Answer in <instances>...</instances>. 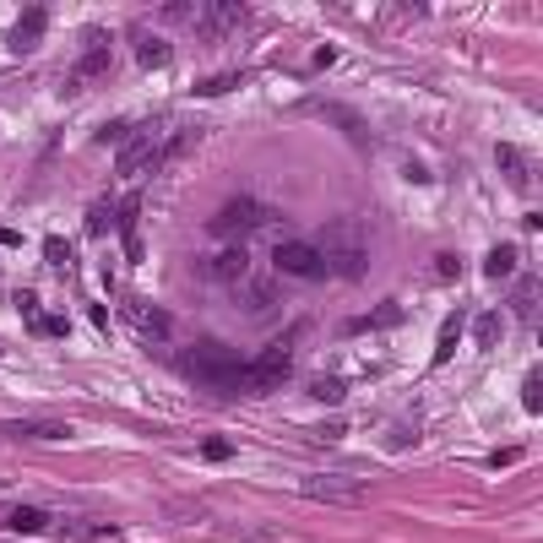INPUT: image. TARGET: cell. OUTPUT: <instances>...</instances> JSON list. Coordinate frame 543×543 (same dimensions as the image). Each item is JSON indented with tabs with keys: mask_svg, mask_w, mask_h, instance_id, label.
<instances>
[{
	"mask_svg": "<svg viewBox=\"0 0 543 543\" xmlns=\"http://www.w3.org/2000/svg\"><path fill=\"white\" fill-rule=\"evenodd\" d=\"M103 76H109V49H103V44L82 49V60H76V82H103Z\"/></svg>",
	"mask_w": 543,
	"mask_h": 543,
	"instance_id": "17",
	"label": "cell"
},
{
	"mask_svg": "<svg viewBox=\"0 0 543 543\" xmlns=\"http://www.w3.org/2000/svg\"><path fill=\"white\" fill-rule=\"evenodd\" d=\"M17 310H22L28 321H39V299H33V289H17Z\"/></svg>",
	"mask_w": 543,
	"mask_h": 543,
	"instance_id": "33",
	"label": "cell"
},
{
	"mask_svg": "<svg viewBox=\"0 0 543 543\" xmlns=\"http://www.w3.org/2000/svg\"><path fill=\"white\" fill-rule=\"evenodd\" d=\"M109 223H114V207H109V201H93V207H87V239H103Z\"/></svg>",
	"mask_w": 543,
	"mask_h": 543,
	"instance_id": "25",
	"label": "cell"
},
{
	"mask_svg": "<svg viewBox=\"0 0 543 543\" xmlns=\"http://www.w3.org/2000/svg\"><path fill=\"white\" fill-rule=\"evenodd\" d=\"M484 272H489L494 283L516 278V245H494V250H489V261H484Z\"/></svg>",
	"mask_w": 543,
	"mask_h": 543,
	"instance_id": "19",
	"label": "cell"
},
{
	"mask_svg": "<svg viewBox=\"0 0 543 543\" xmlns=\"http://www.w3.org/2000/svg\"><path fill=\"white\" fill-rule=\"evenodd\" d=\"M494 164H500V174H505V185H511V191H521V185L532 180V164L521 158V147H516V142H500V147H494Z\"/></svg>",
	"mask_w": 543,
	"mask_h": 543,
	"instance_id": "13",
	"label": "cell"
},
{
	"mask_svg": "<svg viewBox=\"0 0 543 543\" xmlns=\"http://www.w3.org/2000/svg\"><path fill=\"white\" fill-rule=\"evenodd\" d=\"M316 250H321V266H326L332 283H359L364 266H369V250H364L359 228H348V223H332V228L316 239Z\"/></svg>",
	"mask_w": 543,
	"mask_h": 543,
	"instance_id": "2",
	"label": "cell"
},
{
	"mask_svg": "<svg viewBox=\"0 0 543 543\" xmlns=\"http://www.w3.org/2000/svg\"><path fill=\"white\" fill-rule=\"evenodd\" d=\"M44 28H49V12H44V6H28V12H22V22H17V28L6 33L12 55H28V49L39 44V33H44Z\"/></svg>",
	"mask_w": 543,
	"mask_h": 543,
	"instance_id": "11",
	"label": "cell"
},
{
	"mask_svg": "<svg viewBox=\"0 0 543 543\" xmlns=\"http://www.w3.org/2000/svg\"><path fill=\"white\" fill-rule=\"evenodd\" d=\"M462 326H467V316H462V310H457V316H446L441 343H435V364H451V353H457V343H462Z\"/></svg>",
	"mask_w": 543,
	"mask_h": 543,
	"instance_id": "18",
	"label": "cell"
},
{
	"mask_svg": "<svg viewBox=\"0 0 543 543\" xmlns=\"http://www.w3.org/2000/svg\"><path fill=\"white\" fill-rule=\"evenodd\" d=\"M120 310H125V321L142 332L147 343H169V337H174V316H169L164 305H153V299H125Z\"/></svg>",
	"mask_w": 543,
	"mask_h": 543,
	"instance_id": "7",
	"label": "cell"
},
{
	"mask_svg": "<svg viewBox=\"0 0 543 543\" xmlns=\"http://www.w3.org/2000/svg\"><path fill=\"white\" fill-rule=\"evenodd\" d=\"M343 435H348V414H332V419H321V424L305 430V441H316V446H332V441H343Z\"/></svg>",
	"mask_w": 543,
	"mask_h": 543,
	"instance_id": "21",
	"label": "cell"
},
{
	"mask_svg": "<svg viewBox=\"0 0 543 543\" xmlns=\"http://www.w3.org/2000/svg\"><path fill=\"white\" fill-rule=\"evenodd\" d=\"M0 245H6V250H17V245H22V234H17V228H0Z\"/></svg>",
	"mask_w": 543,
	"mask_h": 543,
	"instance_id": "34",
	"label": "cell"
},
{
	"mask_svg": "<svg viewBox=\"0 0 543 543\" xmlns=\"http://www.w3.org/2000/svg\"><path fill=\"white\" fill-rule=\"evenodd\" d=\"M305 391H310L316 402H343V396H348V386H343V375H316V380H310Z\"/></svg>",
	"mask_w": 543,
	"mask_h": 543,
	"instance_id": "22",
	"label": "cell"
},
{
	"mask_svg": "<svg viewBox=\"0 0 543 543\" xmlns=\"http://www.w3.org/2000/svg\"><path fill=\"white\" fill-rule=\"evenodd\" d=\"M136 218H142V201H136V196H125V201H120V245H125V255H130V261H142V239H136Z\"/></svg>",
	"mask_w": 543,
	"mask_h": 543,
	"instance_id": "16",
	"label": "cell"
},
{
	"mask_svg": "<svg viewBox=\"0 0 543 543\" xmlns=\"http://www.w3.org/2000/svg\"><path fill=\"white\" fill-rule=\"evenodd\" d=\"M332 60H337V49H332V44H321V49H316V55H310V66H305V71H326V66H332Z\"/></svg>",
	"mask_w": 543,
	"mask_h": 543,
	"instance_id": "32",
	"label": "cell"
},
{
	"mask_svg": "<svg viewBox=\"0 0 543 543\" xmlns=\"http://www.w3.org/2000/svg\"><path fill=\"white\" fill-rule=\"evenodd\" d=\"M511 310L516 316H538V278H532V272H527V278H516V294H511Z\"/></svg>",
	"mask_w": 543,
	"mask_h": 543,
	"instance_id": "20",
	"label": "cell"
},
{
	"mask_svg": "<svg viewBox=\"0 0 543 543\" xmlns=\"http://www.w3.org/2000/svg\"><path fill=\"white\" fill-rule=\"evenodd\" d=\"M521 407H527V414H543V369H538V364H532L527 380H521Z\"/></svg>",
	"mask_w": 543,
	"mask_h": 543,
	"instance_id": "24",
	"label": "cell"
},
{
	"mask_svg": "<svg viewBox=\"0 0 543 543\" xmlns=\"http://www.w3.org/2000/svg\"><path fill=\"white\" fill-rule=\"evenodd\" d=\"M164 142H169V120H142V125H130L125 130V142H120V158L114 169L130 180V174H147L164 164Z\"/></svg>",
	"mask_w": 543,
	"mask_h": 543,
	"instance_id": "4",
	"label": "cell"
},
{
	"mask_svg": "<svg viewBox=\"0 0 543 543\" xmlns=\"http://www.w3.org/2000/svg\"><path fill=\"white\" fill-rule=\"evenodd\" d=\"M33 332H39V337H66V332H71V321H66V316H39V321H33Z\"/></svg>",
	"mask_w": 543,
	"mask_h": 543,
	"instance_id": "28",
	"label": "cell"
},
{
	"mask_svg": "<svg viewBox=\"0 0 543 543\" xmlns=\"http://www.w3.org/2000/svg\"><path fill=\"white\" fill-rule=\"evenodd\" d=\"M180 369H185L196 386L234 396V391H245V369H250V359H239L228 343H191V348L180 353Z\"/></svg>",
	"mask_w": 543,
	"mask_h": 543,
	"instance_id": "1",
	"label": "cell"
},
{
	"mask_svg": "<svg viewBox=\"0 0 543 543\" xmlns=\"http://www.w3.org/2000/svg\"><path fill=\"white\" fill-rule=\"evenodd\" d=\"M266 223V207H261V196H234L212 223H207V234L212 239H223V245H234L239 234H250V228H261Z\"/></svg>",
	"mask_w": 543,
	"mask_h": 543,
	"instance_id": "5",
	"label": "cell"
},
{
	"mask_svg": "<svg viewBox=\"0 0 543 543\" xmlns=\"http://www.w3.org/2000/svg\"><path fill=\"white\" fill-rule=\"evenodd\" d=\"M44 261H49V266H66V261H71V245H66V239H44Z\"/></svg>",
	"mask_w": 543,
	"mask_h": 543,
	"instance_id": "31",
	"label": "cell"
},
{
	"mask_svg": "<svg viewBox=\"0 0 543 543\" xmlns=\"http://www.w3.org/2000/svg\"><path fill=\"white\" fill-rule=\"evenodd\" d=\"M207 272H212L218 283H245V278H250V250H245V239L223 245V250L207 261Z\"/></svg>",
	"mask_w": 543,
	"mask_h": 543,
	"instance_id": "9",
	"label": "cell"
},
{
	"mask_svg": "<svg viewBox=\"0 0 543 543\" xmlns=\"http://www.w3.org/2000/svg\"><path fill=\"white\" fill-rule=\"evenodd\" d=\"M272 261H278V272H289V278H305V283H326L321 250H316L310 239H283L278 250H272Z\"/></svg>",
	"mask_w": 543,
	"mask_h": 543,
	"instance_id": "6",
	"label": "cell"
},
{
	"mask_svg": "<svg viewBox=\"0 0 543 543\" xmlns=\"http://www.w3.org/2000/svg\"><path fill=\"white\" fill-rule=\"evenodd\" d=\"M473 332H478V348H494V343H500V316H494V310H489V316H478V326H473Z\"/></svg>",
	"mask_w": 543,
	"mask_h": 543,
	"instance_id": "27",
	"label": "cell"
},
{
	"mask_svg": "<svg viewBox=\"0 0 543 543\" xmlns=\"http://www.w3.org/2000/svg\"><path fill=\"white\" fill-rule=\"evenodd\" d=\"M201 17H207V22H201V39H223V33H234V28L250 17V6H207Z\"/></svg>",
	"mask_w": 543,
	"mask_h": 543,
	"instance_id": "15",
	"label": "cell"
},
{
	"mask_svg": "<svg viewBox=\"0 0 543 543\" xmlns=\"http://www.w3.org/2000/svg\"><path fill=\"white\" fill-rule=\"evenodd\" d=\"M299 494L305 500H332V505H359L364 500V484L348 478V473H316V478L299 484Z\"/></svg>",
	"mask_w": 543,
	"mask_h": 543,
	"instance_id": "8",
	"label": "cell"
},
{
	"mask_svg": "<svg viewBox=\"0 0 543 543\" xmlns=\"http://www.w3.org/2000/svg\"><path fill=\"white\" fill-rule=\"evenodd\" d=\"M6 521H12L17 532H44V527H49V516H44L39 505H17V511H6Z\"/></svg>",
	"mask_w": 543,
	"mask_h": 543,
	"instance_id": "23",
	"label": "cell"
},
{
	"mask_svg": "<svg viewBox=\"0 0 543 543\" xmlns=\"http://www.w3.org/2000/svg\"><path fill=\"white\" fill-rule=\"evenodd\" d=\"M130 49H136V60H142V71H164L169 66V44L153 39L147 28H130Z\"/></svg>",
	"mask_w": 543,
	"mask_h": 543,
	"instance_id": "12",
	"label": "cell"
},
{
	"mask_svg": "<svg viewBox=\"0 0 543 543\" xmlns=\"http://www.w3.org/2000/svg\"><path fill=\"white\" fill-rule=\"evenodd\" d=\"M201 457H207V462H228V457H234V446H228L223 435H212V441H201Z\"/></svg>",
	"mask_w": 543,
	"mask_h": 543,
	"instance_id": "30",
	"label": "cell"
},
{
	"mask_svg": "<svg viewBox=\"0 0 543 543\" xmlns=\"http://www.w3.org/2000/svg\"><path fill=\"white\" fill-rule=\"evenodd\" d=\"M234 299H239V310H272L278 305V283H261V278H245V283H234Z\"/></svg>",
	"mask_w": 543,
	"mask_h": 543,
	"instance_id": "14",
	"label": "cell"
},
{
	"mask_svg": "<svg viewBox=\"0 0 543 543\" xmlns=\"http://www.w3.org/2000/svg\"><path fill=\"white\" fill-rule=\"evenodd\" d=\"M305 337V326H289V332H278L255 359H250V369H245V391H278L289 375H294V343Z\"/></svg>",
	"mask_w": 543,
	"mask_h": 543,
	"instance_id": "3",
	"label": "cell"
},
{
	"mask_svg": "<svg viewBox=\"0 0 543 543\" xmlns=\"http://www.w3.org/2000/svg\"><path fill=\"white\" fill-rule=\"evenodd\" d=\"M228 87H239V76H207V82H196V98H212V93H228Z\"/></svg>",
	"mask_w": 543,
	"mask_h": 543,
	"instance_id": "29",
	"label": "cell"
},
{
	"mask_svg": "<svg viewBox=\"0 0 543 543\" xmlns=\"http://www.w3.org/2000/svg\"><path fill=\"white\" fill-rule=\"evenodd\" d=\"M396 321H402V305H391V299H386V305H375V310L364 316V326H369V332H380V326H396Z\"/></svg>",
	"mask_w": 543,
	"mask_h": 543,
	"instance_id": "26",
	"label": "cell"
},
{
	"mask_svg": "<svg viewBox=\"0 0 543 543\" xmlns=\"http://www.w3.org/2000/svg\"><path fill=\"white\" fill-rule=\"evenodd\" d=\"M0 430L17 435V441H71V424H60V419H12Z\"/></svg>",
	"mask_w": 543,
	"mask_h": 543,
	"instance_id": "10",
	"label": "cell"
}]
</instances>
